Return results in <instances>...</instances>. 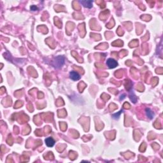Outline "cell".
<instances>
[{
	"instance_id": "5b68a950",
	"label": "cell",
	"mask_w": 163,
	"mask_h": 163,
	"mask_svg": "<svg viewBox=\"0 0 163 163\" xmlns=\"http://www.w3.org/2000/svg\"><path fill=\"white\" fill-rule=\"evenodd\" d=\"M80 3L84 7H86V8H90L92 7V1H80Z\"/></svg>"
},
{
	"instance_id": "ba28073f",
	"label": "cell",
	"mask_w": 163,
	"mask_h": 163,
	"mask_svg": "<svg viewBox=\"0 0 163 163\" xmlns=\"http://www.w3.org/2000/svg\"><path fill=\"white\" fill-rule=\"evenodd\" d=\"M31 10H32V11H35V10H38V8L36 7V6L33 5V6H31Z\"/></svg>"
},
{
	"instance_id": "277c9868",
	"label": "cell",
	"mask_w": 163,
	"mask_h": 163,
	"mask_svg": "<svg viewBox=\"0 0 163 163\" xmlns=\"http://www.w3.org/2000/svg\"><path fill=\"white\" fill-rule=\"evenodd\" d=\"M45 141L47 147H53L55 144V141L52 138H47L45 139Z\"/></svg>"
},
{
	"instance_id": "3957f363",
	"label": "cell",
	"mask_w": 163,
	"mask_h": 163,
	"mask_svg": "<svg viewBox=\"0 0 163 163\" xmlns=\"http://www.w3.org/2000/svg\"><path fill=\"white\" fill-rule=\"evenodd\" d=\"M69 76L73 80H78L80 78V75L76 71H71L69 73Z\"/></svg>"
},
{
	"instance_id": "8992f818",
	"label": "cell",
	"mask_w": 163,
	"mask_h": 163,
	"mask_svg": "<svg viewBox=\"0 0 163 163\" xmlns=\"http://www.w3.org/2000/svg\"><path fill=\"white\" fill-rule=\"evenodd\" d=\"M146 114H147V116L149 117L150 119H152L154 117V113H153V111L150 110V108H147L146 109Z\"/></svg>"
},
{
	"instance_id": "52a82bcc",
	"label": "cell",
	"mask_w": 163,
	"mask_h": 163,
	"mask_svg": "<svg viewBox=\"0 0 163 163\" xmlns=\"http://www.w3.org/2000/svg\"><path fill=\"white\" fill-rule=\"evenodd\" d=\"M122 112H123L122 110H121V111H120L119 112H118V113H115V114H113L112 116H113V117L114 119H118L119 117H120V115L121 114Z\"/></svg>"
},
{
	"instance_id": "6da1fadb",
	"label": "cell",
	"mask_w": 163,
	"mask_h": 163,
	"mask_svg": "<svg viewBox=\"0 0 163 163\" xmlns=\"http://www.w3.org/2000/svg\"><path fill=\"white\" fill-rule=\"evenodd\" d=\"M64 63H65V57L58 56L55 57L53 61V66L56 68H60L63 66Z\"/></svg>"
},
{
	"instance_id": "7a4b0ae2",
	"label": "cell",
	"mask_w": 163,
	"mask_h": 163,
	"mask_svg": "<svg viewBox=\"0 0 163 163\" xmlns=\"http://www.w3.org/2000/svg\"><path fill=\"white\" fill-rule=\"evenodd\" d=\"M117 62L114 60L113 59H108L107 61V65L108 66V68H114L116 66H117Z\"/></svg>"
}]
</instances>
